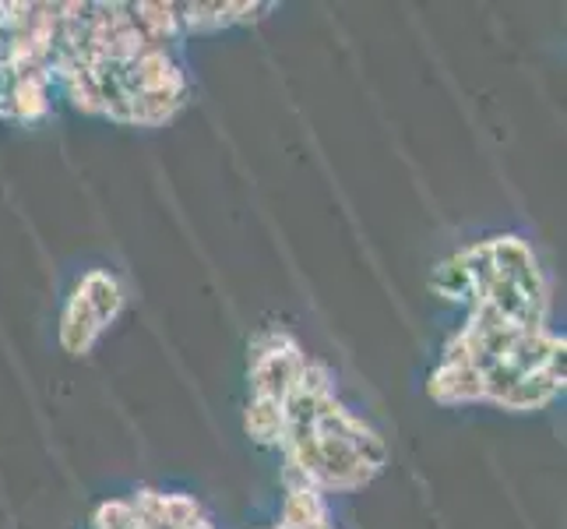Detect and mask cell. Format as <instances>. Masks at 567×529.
<instances>
[{
	"mask_svg": "<svg viewBox=\"0 0 567 529\" xmlns=\"http://www.w3.org/2000/svg\"><path fill=\"white\" fill-rule=\"evenodd\" d=\"M430 286H434L441 297H447V301H473L476 304V286H473V276H468V268H465L462 251L452 254V258L441 262L434 268V276H430Z\"/></svg>",
	"mask_w": 567,
	"mask_h": 529,
	"instance_id": "cell-6",
	"label": "cell"
},
{
	"mask_svg": "<svg viewBox=\"0 0 567 529\" xmlns=\"http://www.w3.org/2000/svg\"><path fill=\"white\" fill-rule=\"evenodd\" d=\"M47 89L50 78H14L11 89V116L14 121H35L47 113Z\"/></svg>",
	"mask_w": 567,
	"mask_h": 529,
	"instance_id": "cell-8",
	"label": "cell"
},
{
	"mask_svg": "<svg viewBox=\"0 0 567 529\" xmlns=\"http://www.w3.org/2000/svg\"><path fill=\"white\" fill-rule=\"evenodd\" d=\"M163 519L173 529H187L190 522L202 519V505L190 495H163Z\"/></svg>",
	"mask_w": 567,
	"mask_h": 529,
	"instance_id": "cell-11",
	"label": "cell"
},
{
	"mask_svg": "<svg viewBox=\"0 0 567 529\" xmlns=\"http://www.w3.org/2000/svg\"><path fill=\"white\" fill-rule=\"evenodd\" d=\"M292 388L303 391V396H315V399L336 396V391H331V370L321 360H307V357H303V364L297 370V382H292Z\"/></svg>",
	"mask_w": 567,
	"mask_h": 529,
	"instance_id": "cell-10",
	"label": "cell"
},
{
	"mask_svg": "<svg viewBox=\"0 0 567 529\" xmlns=\"http://www.w3.org/2000/svg\"><path fill=\"white\" fill-rule=\"evenodd\" d=\"M100 332H103V325L95 322L92 307L85 304L82 293L74 289L68 301V311H64V322H61V346L68 353H74V357H82V353H89L92 343L100 339Z\"/></svg>",
	"mask_w": 567,
	"mask_h": 529,
	"instance_id": "cell-3",
	"label": "cell"
},
{
	"mask_svg": "<svg viewBox=\"0 0 567 529\" xmlns=\"http://www.w3.org/2000/svg\"><path fill=\"white\" fill-rule=\"evenodd\" d=\"M187 529H212V522H208V519H205V516H202V519H198V522H190V526H187Z\"/></svg>",
	"mask_w": 567,
	"mask_h": 529,
	"instance_id": "cell-13",
	"label": "cell"
},
{
	"mask_svg": "<svg viewBox=\"0 0 567 529\" xmlns=\"http://www.w3.org/2000/svg\"><path fill=\"white\" fill-rule=\"evenodd\" d=\"M328 526V508L318 487H289L286 491V508L279 529H324Z\"/></svg>",
	"mask_w": 567,
	"mask_h": 529,
	"instance_id": "cell-4",
	"label": "cell"
},
{
	"mask_svg": "<svg viewBox=\"0 0 567 529\" xmlns=\"http://www.w3.org/2000/svg\"><path fill=\"white\" fill-rule=\"evenodd\" d=\"M282 403L276 399H254L250 396V406H247V435L258 438L265 445H276L282 441Z\"/></svg>",
	"mask_w": 567,
	"mask_h": 529,
	"instance_id": "cell-7",
	"label": "cell"
},
{
	"mask_svg": "<svg viewBox=\"0 0 567 529\" xmlns=\"http://www.w3.org/2000/svg\"><path fill=\"white\" fill-rule=\"evenodd\" d=\"M560 388H564V346L554 353L550 360H546L543 370H533V375L518 378L512 388H507V396L497 406H504V409H539L546 403H554Z\"/></svg>",
	"mask_w": 567,
	"mask_h": 529,
	"instance_id": "cell-1",
	"label": "cell"
},
{
	"mask_svg": "<svg viewBox=\"0 0 567 529\" xmlns=\"http://www.w3.org/2000/svg\"><path fill=\"white\" fill-rule=\"evenodd\" d=\"M78 293L85 297L95 322H100L103 328L116 318V311L124 307V289L110 276V272H89V276L78 283Z\"/></svg>",
	"mask_w": 567,
	"mask_h": 529,
	"instance_id": "cell-5",
	"label": "cell"
},
{
	"mask_svg": "<svg viewBox=\"0 0 567 529\" xmlns=\"http://www.w3.org/2000/svg\"><path fill=\"white\" fill-rule=\"evenodd\" d=\"M187 95H173V92H148L142 100H134V124H145V128H155V124H166L173 113L184 106Z\"/></svg>",
	"mask_w": 567,
	"mask_h": 529,
	"instance_id": "cell-9",
	"label": "cell"
},
{
	"mask_svg": "<svg viewBox=\"0 0 567 529\" xmlns=\"http://www.w3.org/2000/svg\"><path fill=\"white\" fill-rule=\"evenodd\" d=\"M426 388H430V396H434L437 403H447V406L486 399L483 375L476 367H468V364H441Z\"/></svg>",
	"mask_w": 567,
	"mask_h": 529,
	"instance_id": "cell-2",
	"label": "cell"
},
{
	"mask_svg": "<svg viewBox=\"0 0 567 529\" xmlns=\"http://www.w3.org/2000/svg\"><path fill=\"white\" fill-rule=\"evenodd\" d=\"M95 529H138V516L131 501H106L95 512Z\"/></svg>",
	"mask_w": 567,
	"mask_h": 529,
	"instance_id": "cell-12",
	"label": "cell"
}]
</instances>
